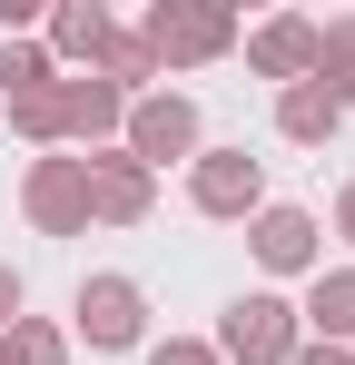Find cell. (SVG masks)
Instances as JSON below:
<instances>
[{
	"label": "cell",
	"instance_id": "cell-1",
	"mask_svg": "<svg viewBox=\"0 0 355 365\" xmlns=\"http://www.w3.org/2000/svg\"><path fill=\"white\" fill-rule=\"evenodd\" d=\"M138 40H148L158 69H207V60L237 50V10H227V0H158Z\"/></svg>",
	"mask_w": 355,
	"mask_h": 365
},
{
	"label": "cell",
	"instance_id": "cell-2",
	"mask_svg": "<svg viewBox=\"0 0 355 365\" xmlns=\"http://www.w3.org/2000/svg\"><path fill=\"white\" fill-rule=\"evenodd\" d=\"M118 148L158 178L168 158H197L207 138H197V99L187 89H148V99H128V128H118Z\"/></svg>",
	"mask_w": 355,
	"mask_h": 365
},
{
	"label": "cell",
	"instance_id": "cell-3",
	"mask_svg": "<svg viewBox=\"0 0 355 365\" xmlns=\"http://www.w3.org/2000/svg\"><path fill=\"white\" fill-rule=\"evenodd\" d=\"M296 346H306V326H296V306L287 297H237L227 306V326H217V365H287Z\"/></svg>",
	"mask_w": 355,
	"mask_h": 365
},
{
	"label": "cell",
	"instance_id": "cell-4",
	"mask_svg": "<svg viewBox=\"0 0 355 365\" xmlns=\"http://www.w3.org/2000/svg\"><path fill=\"white\" fill-rule=\"evenodd\" d=\"M187 197H197V217H257V207H267V158L197 148V158H187Z\"/></svg>",
	"mask_w": 355,
	"mask_h": 365
},
{
	"label": "cell",
	"instance_id": "cell-5",
	"mask_svg": "<svg viewBox=\"0 0 355 365\" xmlns=\"http://www.w3.org/2000/svg\"><path fill=\"white\" fill-rule=\"evenodd\" d=\"M20 207H30L40 237H79V227H89V158H30Z\"/></svg>",
	"mask_w": 355,
	"mask_h": 365
},
{
	"label": "cell",
	"instance_id": "cell-6",
	"mask_svg": "<svg viewBox=\"0 0 355 365\" xmlns=\"http://www.w3.org/2000/svg\"><path fill=\"white\" fill-rule=\"evenodd\" d=\"M79 336H89V346H138V336H148L138 277H79Z\"/></svg>",
	"mask_w": 355,
	"mask_h": 365
},
{
	"label": "cell",
	"instance_id": "cell-7",
	"mask_svg": "<svg viewBox=\"0 0 355 365\" xmlns=\"http://www.w3.org/2000/svg\"><path fill=\"white\" fill-rule=\"evenodd\" d=\"M247 69H257V79H277V89L316 79V20H306V10H277V20H257V30H247Z\"/></svg>",
	"mask_w": 355,
	"mask_h": 365
},
{
	"label": "cell",
	"instance_id": "cell-8",
	"mask_svg": "<svg viewBox=\"0 0 355 365\" xmlns=\"http://www.w3.org/2000/svg\"><path fill=\"white\" fill-rule=\"evenodd\" d=\"M148 207H158V178H148L128 148H99V158H89V217H109V227H138Z\"/></svg>",
	"mask_w": 355,
	"mask_h": 365
},
{
	"label": "cell",
	"instance_id": "cell-9",
	"mask_svg": "<svg viewBox=\"0 0 355 365\" xmlns=\"http://www.w3.org/2000/svg\"><path fill=\"white\" fill-rule=\"evenodd\" d=\"M247 247L267 277H316V217L306 207H257L247 217Z\"/></svg>",
	"mask_w": 355,
	"mask_h": 365
},
{
	"label": "cell",
	"instance_id": "cell-10",
	"mask_svg": "<svg viewBox=\"0 0 355 365\" xmlns=\"http://www.w3.org/2000/svg\"><path fill=\"white\" fill-rule=\"evenodd\" d=\"M346 128V99L326 89V79H296V89H277V138H296V148H326Z\"/></svg>",
	"mask_w": 355,
	"mask_h": 365
},
{
	"label": "cell",
	"instance_id": "cell-11",
	"mask_svg": "<svg viewBox=\"0 0 355 365\" xmlns=\"http://www.w3.org/2000/svg\"><path fill=\"white\" fill-rule=\"evenodd\" d=\"M296 326L316 336V346H355V267H316V287L296 306Z\"/></svg>",
	"mask_w": 355,
	"mask_h": 365
},
{
	"label": "cell",
	"instance_id": "cell-12",
	"mask_svg": "<svg viewBox=\"0 0 355 365\" xmlns=\"http://www.w3.org/2000/svg\"><path fill=\"white\" fill-rule=\"evenodd\" d=\"M59 119H69V138H89V148H99V138L128 128V99H118L109 79H59Z\"/></svg>",
	"mask_w": 355,
	"mask_h": 365
},
{
	"label": "cell",
	"instance_id": "cell-13",
	"mask_svg": "<svg viewBox=\"0 0 355 365\" xmlns=\"http://www.w3.org/2000/svg\"><path fill=\"white\" fill-rule=\"evenodd\" d=\"M50 50L99 69V50H109V10H99V0H59V10H50Z\"/></svg>",
	"mask_w": 355,
	"mask_h": 365
},
{
	"label": "cell",
	"instance_id": "cell-14",
	"mask_svg": "<svg viewBox=\"0 0 355 365\" xmlns=\"http://www.w3.org/2000/svg\"><path fill=\"white\" fill-rule=\"evenodd\" d=\"M89 79H109L118 99H128V89L148 99V79H158V60H148V40H138V30H109V50H99V69H89Z\"/></svg>",
	"mask_w": 355,
	"mask_h": 365
},
{
	"label": "cell",
	"instance_id": "cell-15",
	"mask_svg": "<svg viewBox=\"0 0 355 365\" xmlns=\"http://www.w3.org/2000/svg\"><path fill=\"white\" fill-rule=\"evenodd\" d=\"M316 79L355 109V20H316Z\"/></svg>",
	"mask_w": 355,
	"mask_h": 365
},
{
	"label": "cell",
	"instance_id": "cell-16",
	"mask_svg": "<svg viewBox=\"0 0 355 365\" xmlns=\"http://www.w3.org/2000/svg\"><path fill=\"white\" fill-rule=\"evenodd\" d=\"M59 69H50V50L40 40H0V99H30V89H50Z\"/></svg>",
	"mask_w": 355,
	"mask_h": 365
},
{
	"label": "cell",
	"instance_id": "cell-17",
	"mask_svg": "<svg viewBox=\"0 0 355 365\" xmlns=\"http://www.w3.org/2000/svg\"><path fill=\"white\" fill-rule=\"evenodd\" d=\"M0 365H69V336L40 326V316H20V326L0 336Z\"/></svg>",
	"mask_w": 355,
	"mask_h": 365
},
{
	"label": "cell",
	"instance_id": "cell-18",
	"mask_svg": "<svg viewBox=\"0 0 355 365\" xmlns=\"http://www.w3.org/2000/svg\"><path fill=\"white\" fill-rule=\"evenodd\" d=\"M10 128H20L30 148H59V138H69V119H59V79L30 89V99H10Z\"/></svg>",
	"mask_w": 355,
	"mask_h": 365
},
{
	"label": "cell",
	"instance_id": "cell-19",
	"mask_svg": "<svg viewBox=\"0 0 355 365\" xmlns=\"http://www.w3.org/2000/svg\"><path fill=\"white\" fill-rule=\"evenodd\" d=\"M148 365H217V346H197V336H168V346H148Z\"/></svg>",
	"mask_w": 355,
	"mask_h": 365
},
{
	"label": "cell",
	"instance_id": "cell-20",
	"mask_svg": "<svg viewBox=\"0 0 355 365\" xmlns=\"http://www.w3.org/2000/svg\"><path fill=\"white\" fill-rule=\"evenodd\" d=\"M20 326V267H0V336Z\"/></svg>",
	"mask_w": 355,
	"mask_h": 365
},
{
	"label": "cell",
	"instance_id": "cell-21",
	"mask_svg": "<svg viewBox=\"0 0 355 365\" xmlns=\"http://www.w3.org/2000/svg\"><path fill=\"white\" fill-rule=\"evenodd\" d=\"M287 365H355V346H296Z\"/></svg>",
	"mask_w": 355,
	"mask_h": 365
},
{
	"label": "cell",
	"instance_id": "cell-22",
	"mask_svg": "<svg viewBox=\"0 0 355 365\" xmlns=\"http://www.w3.org/2000/svg\"><path fill=\"white\" fill-rule=\"evenodd\" d=\"M336 237L355 247V187H346V197H336Z\"/></svg>",
	"mask_w": 355,
	"mask_h": 365
}]
</instances>
